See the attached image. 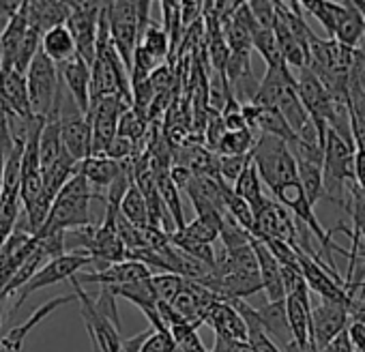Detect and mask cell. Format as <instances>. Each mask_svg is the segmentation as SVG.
<instances>
[{
	"mask_svg": "<svg viewBox=\"0 0 365 352\" xmlns=\"http://www.w3.org/2000/svg\"><path fill=\"white\" fill-rule=\"evenodd\" d=\"M91 200H103V198L91 187V183L86 181V176L78 167V174L56 196L54 207L50 211V217H48L43 230L39 234H35V237H46V234H56V232H71V230L93 226Z\"/></svg>",
	"mask_w": 365,
	"mask_h": 352,
	"instance_id": "1",
	"label": "cell"
},
{
	"mask_svg": "<svg viewBox=\"0 0 365 352\" xmlns=\"http://www.w3.org/2000/svg\"><path fill=\"white\" fill-rule=\"evenodd\" d=\"M252 157L260 172V179L269 185L271 194L299 181L297 159L288 142L273 135H258Z\"/></svg>",
	"mask_w": 365,
	"mask_h": 352,
	"instance_id": "2",
	"label": "cell"
},
{
	"mask_svg": "<svg viewBox=\"0 0 365 352\" xmlns=\"http://www.w3.org/2000/svg\"><path fill=\"white\" fill-rule=\"evenodd\" d=\"M354 157L356 144L344 140L329 129L324 142V198L337 205H346V187L354 181Z\"/></svg>",
	"mask_w": 365,
	"mask_h": 352,
	"instance_id": "3",
	"label": "cell"
},
{
	"mask_svg": "<svg viewBox=\"0 0 365 352\" xmlns=\"http://www.w3.org/2000/svg\"><path fill=\"white\" fill-rule=\"evenodd\" d=\"M26 82H29V97H31L33 114L37 118L48 120L56 110L63 80H61L58 67L41 50L26 71Z\"/></svg>",
	"mask_w": 365,
	"mask_h": 352,
	"instance_id": "4",
	"label": "cell"
},
{
	"mask_svg": "<svg viewBox=\"0 0 365 352\" xmlns=\"http://www.w3.org/2000/svg\"><path fill=\"white\" fill-rule=\"evenodd\" d=\"M106 14L110 22V37L112 43L123 58L129 76L133 65V54L140 46L142 33H140V14L138 3L133 0H116V3H106Z\"/></svg>",
	"mask_w": 365,
	"mask_h": 352,
	"instance_id": "5",
	"label": "cell"
},
{
	"mask_svg": "<svg viewBox=\"0 0 365 352\" xmlns=\"http://www.w3.org/2000/svg\"><path fill=\"white\" fill-rule=\"evenodd\" d=\"M69 281L73 286V292L78 294L80 314L84 318V324L93 343V352H120L123 350L120 326L97 307V303L91 299V294L82 288V284L76 277H71Z\"/></svg>",
	"mask_w": 365,
	"mask_h": 352,
	"instance_id": "6",
	"label": "cell"
},
{
	"mask_svg": "<svg viewBox=\"0 0 365 352\" xmlns=\"http://www.w3.org/2000/svg\"><path fill=\"white\" fill-rule=\"evenodd\" d=\"M297 86H299L301 101H303L305 110L309 112V116H312V120H314V125L318 129L320 142L324 144L327 142L329 127L333 123V114H335L337 99H333V95L327 90V86L320 82V78L309 67L299 71Z\"/></svg>",
	"mask_w": 365,
	"mask_h": 352,
	"instance_id": "7",
	"label": "cell"
},
{
	"mask_svg": "<svg viewBox=\"0 0 365 352\" xmlns=\"http://www.w3.org/2000/svg\"><path fill=\"white\" fill-rule=\"evenodd\" d=\"M133 108L125 97H103L91 101L88 120L93 125V157H103L114 138L118 135L120 116Z\"/></svg>",
	"mask_w": 365,
	"mask_h": 352,
	"instance_id": "8",
	"label": "cell"
},
{
	"mask_svg": "<svg viewBox=\"0 0 365 352\" xmlns=\"http://www.w3.org/2000/svg\"><path fill=\"white\" fill-rule=\"evenodd\" d=\"M88 264H95V260L91 258V256H86V254H80V252H67L65 256H61V258H54V260H50L43 269H39L37 271V275L16 294L18 296V301H16V311L26 303V299L31 296V294H35L37 290H41V288H50V286H56V284H61V281H65V279H71V277H76L84 266H88Z\"/></svg>",
	"mask_w": 365,
	"mask_h": 352,
	"instance_id": "9",
	"label": "cell"
},
{
	"mask_svg": "<svg viewBox=\"0 0 365 352\" xmlns=\"http://www.w3.org/2000/svg\"><path fill=\"white\" fill-rule=\"evenodd\" d=\"M69 5H71V16L67 20V29L73 35L78 56L93 67L97 58L99 18L106 3H69Z\"/></svg>",
	"mask_w": 365,
	"mask_h": 352,
	"instance_id": "10",
	"label": "cell"
},
{
	"mask_svg": "<svg viewBox=\"0 0 365 352\" xmlns=\"http://www.w3.org/2000/svg\"><path fill=\"white\" fill-rule=\"evenodd\" d=\"M256 213V224L252 230V237L256 239H275V241H284L290 247L299 245V226L292 219V213L282 207L277 200H267L260 209L254 211Z\"/></svg>",
	"mask_w": 365,
	"mask_h": 352,
	"instance_id": "11",
	"label": "cell"
},
{
	"mask_svg": "<svg viewBox=\"0 0 365 352\" xmlns=\"http://www.w3.org/2000/svg\"><path fill=\"white\" fill-rule=\"evenodd\" d=\"M350 307L341 303L322 301L312 309V341L318 350H324L335 337L348 328Z\"/></svg>",
	"mask_w": 365,
	"mask_h": 352,
	"instance_id": "12",
	"label": "cell"
},
{
	"mask_svg": "<svg viewBox=\"0 0 365 352\" xmlns=\"http://www.w3.org/2000/svg\"><path fill=\"white\" fill-rule=\"evenodd\" d=\"M61 131L65 150L78 163L93 157V125L86 114H82L78 108L69 112L61 105Z\"/></svg>",
	"mask_w": 365,
	"mask_h": 352,
	"instance_id": "13",
	"label": "cell"
},
{
	"mask_svg": "<svg viewBox=\"0 0 365 352\" xmlns=\"http://www.w3.org/2000/svg\"><path fill=\"white\" fill-rule=\"evenodd\" d=\"M150 277H153V271L146 264L135 262V260H125V262L101 266L99 271L76 275V279L80 284H99V286H108V288H120V286L138 284V281H144Z\"/></svg>",
	"mask_w": 365,
	"mask_h": 352,
	"instance_id": "14",
	"label": "cell"
},
{
	"mask_svg": "<svg viewBox=\"0 0 365 352\" xmlns=\"http://www.w3.org/2000/svg\"><path fill=\"white\" fill-rule=\"evenodd\" d=\"M0 110L5 114H14L26 120L37 118L33 114V105L29 97L26 73H20L16 69L0 73Z\"/></svg>",
	"mask_w": 365,
	"mask_h": 352,
	"instance_id": "15",
	"label": "cell"
},
{
	"mask_svg": "<svg viewBox=\"0 0 365 352\" xmlns=\"http://www.w3.org/2000/svg\"><path fill=\"white\" fill-rule=\"evenodd\" d=\"M58 73L65 84V90L69 93V97L73 99L78 110L88 116V112H91V80H93L91 65L84 58L76 56V58L67 61L65 65H61Z\"/></svg>",
	"mask_w": 365,
	"mask_h": 352,
	"instance_id": "16",
	"label": "cell"
},
{
	"mask_svg": "<svg viewBox=\"0 0 365 352\" xmlns=\"http://www.w3.org/2000/svg\"><path fill=\"white\" fill-rule=\"evenodd\" d=\"M207 324H211V328L215 331V337L228 339V341H239V343H247V322L245 318L239 314V309L232 303L226 301H217L209 307L207 311Z\"/></svg>",
	"mask_w": 365,
	"mask_h": 352,
	"instance_id": "17",
	"label": "cell"
},
{
	"mask_svg": "<svg viewBox=\"0 0 365 352\" xmlns=\"http://www.w3.org/2000/svg\"><path fill=\"white\" fill-rule=\"evenodd\" d=\"M250 243H252L256 258H258V271H260L262 292L267 294V301L269 303L286 301V288H284V275H282L279 260L271 254V249L260 239L250 237Z\"/></svg>",
	"mask_w": 365,
	"mask_h": 352,
	"instance_id": "18",
	"label": "cell"
},
{
	"mask_svg": "<svg viewBox=\"0 0 365 352\" xmlns=\"http://www.w3.org/2000/svg\"><path fill=\"white\" fill-rule=\"evenodd\" d=\"M73 301H78V294L73 292L71 296H56V299H52V301H48V303H43L41 307H37L20 326H16V328H11L3 339H0V350H5V352H22V348H24V339L29 337V333L35 328V326H39L50 314H54L58 307H63V305H69V303H73Z\"/></svg>",
	"mask_w": 365,
	"mask_h": 352,
	"instance_id": "19",
	"label": "cell"
},
{
	"mask_svg": "<svg viewBox=\"0 0 365 352\" xmlns=\"http://www.w3.org/2000/svg\"><path fill=\"white\" fill-rule=\"evenodd\" d=\"M26 14L31 29L46 35L56 26H65L71 16L69 3H54V0H26Z\"/></svg>",
	"mask_w": 365,
	"mask_h": 352,
	"instance_id": "20",
	"label": "cell"
},
{
	"mask_svg": "<svg viewBox=\"0 0 365 352\" xmlns=\"http://www.w3.org/2000/svg\"><path fill=\"white\" fill-rule=\"evenodd\" d=\"M365 35V18L361 9L356 7L354 0L348 3H339V14H337V26H335V41H339L346 48L356 50L363 41Z\"/></svg>",
	"mask_w": 365,
	"mask_h": 352,
	"instance_id": "21",
	"label": "cell"
},
{
	"mask_svg": "<svg viewBox=\"0 0 365 352\" xmlns=\"http://www.w3.org/2000/svg\"><path fill=\"white\" fill-rule=\"evenodd\" d=\"M348 110L352 140L356 146H365V76L356 71L348 73Z\"/></svg>",
	"mask_w": 365,
	"mask_h": 352,
	"instance_id": "22",
	"label": "cell"
},
{
	"mask_svg": "<svg viewBox=\"0 0 365 352\" xmlns=\"http://www.w3.org/2000/svg\"><path fill=\"white\" fill-rule=\"evenodd\" d=\"M80 172L86 176L91 187L106 200L101 192H108L114 185V181L123 174V161H114L108 157H91L80 163Z\"/></svg>",
	"mask_w": 365,
	"mask_h": 352,
	"instance_id": "23",
	"label": "cell"
},
{
	"mask_svg": "<svg viewBox=\"0 0 365 352\" xmlns=\"http://www.w3.org/2000/svg\"><path fill=\"white\" fill-rule=\"evenodd\" d=\"M286 314L292 341L303 352L312 343V303L305 296H286Z\"/></svg>",
	"mask_w": 365,
	"mask_h": 352,
	"instance_id": "24",
	"label": "cell"
},
{
	"mask_svg": "<svg viewBox=\"0 0 365 352\" xmlns=\"http://www.w3.org/2000/svg\"><path fill=\"white\" fill-rule=\"evenodd\" d=\"M41 52L56 65H65L67 61L76 58L78 56V48H76V41H73V35L69 33L67 24L65 26H56L52 31H48L43 37H41Z\"/></svg>",
	"mask_w": 365,
	"mask_h": 352,
	"instance_id": "25",
	"label": "cell"
},
{
	"mask_svg": "<svg viewBox=\"0 0 365 352\" xmlns=\"http://www.w3.org/2000/svg\"><path fill=\"white\" fill-rule=\"evenodd\" d=\"M232 305L239 309V314L245 318L247 322V346L254 350V352H284L275 341L273 337L264 331V326L260 324L258 316H256V307H252L250 303L245 301H232Z\"/></svg>",
	"mask_w": 365,
	"mask_h": 352,
	"instance_id": "26",
	"label": "cell"
},
{
	"mask_svg": "<svg viewBox=\"0 0 365 352\" xmlns=\"http://www.w3.org/2000/svg\"><path fill=\"white\" fill-rule=\"evenodd\" d=\"M256 316L271 337H277L284 341V348L292 341L288 314H286V301H277V303L267 301L262 307H256Z\"/></svg>",
	"mask_w": 365,
	"mask_h": 352,
	"instance_id": "27",
	"label": "cell"
},
{
	"mask_svg": "<svg viewBox=\"0 0 365 352\" xmlns=\"http://www.w3.org/2000/svg\"><path fill=\"white\" fill-rule=\"evenodd\" d=\"M235 194L237 196H241L245 202H250L252 205V209L256 211V209H260L269 198L264 196V192H262V179H260V172H258V167H256V163H254V157H252V163L243 170V174L239 176V181L235 183Z\"/></svg>",
	"mask_w": 365,
	"mask_h": 352,
	"instance_id": "28",
	"label": "cell"
},
{
	"mask_svg": "<svg viewBox=\"0 0 365 352\" xmlns=\"http://www.w3.org/2000/svg\"><path fill=\"white\" fill-rule=\"evenodd\" d=\"M120 215L135 228H153L146 198H144V194L140 192V187L135 183L127 190V194H125V198L120 202Z\"/></svg>",
	"mask_w": 365,
	"mask_h": 352,
	"instance_id": "29",
	"label": "cell"
},
{
	"mask_svg": "<svg viewBox=\"0 0 365 352\" xmlns=\"http://www.w3.org/2000/svg\"><path fill=\"white\" fill-rule=\"evenodd\" d=\"M20 205H22L20 192H3V196H0V249H3V245L18 230Z\"/></svg>",
	"mask_w": 365,
	"mask_h": 352,
	"instance_id": "30",
	"label": "cell"
},
{
	"mask_svg": "<svg viewBox=\"0 0 365 352\" xmlns=\"http://www.w3.org/2000/svg\"><path fill=\"white\" fill-rule=\"evenodd\" d=\"M258 133L254 129H245V131H226L220 140V144L215 146L220 157H245L252 155L254 146H256Z\"/></svg>",
	"mask_w": 365,
	"mask_h": 352,
	"instance_id": "31",
	"label": "cell"
},
{
	"mask_svg": "<svg viewBox=\"0 0 365 352\" xmlns=\"http://www.w3.org/2000/svg\"><path fill=\"white\" fill-rule=\"evenodd\" d=\"M155 179H157V190L161 194V200L163 205L168 207L174 224H176V230L185 228V215H182V205H180V190L176 187V183L172 181L170 172H155Z\"/></svg>",
	"mask_w": 365,
	"mask_h": 352,
	"instance_id": "32",
	"label": "cell"
},
{
	"mask_svg": "<svg viewBox=\"0 0 365 352\" xmlns=\"http://www.w3.org/2000/svg\"><path fill=\"white\" fill-rule=\"evenodd\" d=\"M254 50L262 56V61L267 63V69H282V67H288L284 56H282V50H279V43H277V37L273 33V29H256L254 33Z\"/></svg>",
	"mask_w": 365,
	"mask_h": 352,
	"instance_id": "33",
	"label": "cell"
},
{
	"mask_svg": "<svg viewBox=\"0 0 365 352\" xmlns=\"http://www.w3.org/2000/svg\"><path fill=\"white\" fill-rule=\"evenodd\" d=\"M140 48L153 56L157 63L168 58V54H172V43H170V37L168 33L163 31V26H157V24H148V29L144 31L142 39H140Z\"/></svg>",
	"mask_w": 365,
	"mask_h": 352,
	"instance_id": "34",
	"label": "cell"
},
{
	"mask_svg": "<svg viewBox=\"0 0 365 352\" xmlns=\"http://www.w3.org/2000/svg\"><path fill=\"white\" fill-rule=\"evenodd\" d=\"M303 11L314 16L322 29L329 33V37H335V26H337V14H339V3H329V0H303L301 3Z\"/></svg>",
	"mask_w": 365,
	"mask_h": 352,
	"instance_id": "35",
	"label": "cell"
},
{
	"mask_svg": "<svg viewBox=\"0 0 365 352\" xmlns=\"http://www.w3.org/2000/svg\"><path fill=\"white\" fill-rule=\"evenodd\" d=\"M185 277H180L176 273H153L150 277V284H153V290L159 299V303H174V299L182 292L185 288Z\"/></svg>",
	"mask_w": 365,
	"mask_h": 352,
	"instance_id": "36",
	"label": "cell"
},
{
	"mask_svg": "<svg viewBox=\"0 0 365 352\" xmlns=\"http://www.w3.org/2000/svg\"><path fill=\"white\" fill-rule=\"evenodd\" d=\"M159 9H161V20H163V31L170 37L172 54H174V48L182 39V33H185V31H182V22H180V3H170V0H161Z\"/></svg>",
	"mask_w": 365,
	"mask_h": 352,
	"instance_id": "37",
	"label": "cell"
},
{
	"mask_svg": "<svg viewBox=\"0 0 365 352\" xmlns=\"http://www.w3.org/2000/svg\"><path fill=\"white\" fill-rule=\"evenodd\" d=\"M217 163H220V179L228 185L239 181V176L243 174V170L252 163V155H245V157H217Z\"/></svg>",
	"mask_w": 365,
	"mask_h": 352,
	"instance_id": "38",
	"label": "cell"
},
{
	"mask_svg": "<svg viewBox=\"0 0 365 352\" xmlns=\"http://www.w3.org/2000/svg\"><path fill=\"white\" fill-rule=\"evenodd\" d=\"M144 129H146V118H142L133 108H129L118 120V135L131 142H140V138L144 135Z\"/></svg>",
	"mask_w": 365,
	"mask_h": 352,
	"instance_id": "39",
	"label": "cell"
},
{
	"mask_svg": "<svg viewBox=\"0 0 365 352\" xmlns=\"http://www.w3.org/2000/svg\"><path fill=\"white\" fill-rule=\"evenodd\" d=\"M140 352H178V350H176V341L168 328H155L153 326V331L144 339Z\"/></svg>",
	"mask_w": 365,
	"mask_h": 352,
	"instance_id": "40",
	"label": "cell"
},
{
	"mask_svg": "<svg viewBox=\"0 0 365 352\" xmlns=\"http://www.w3.org/2000/svg\"><path fill=\"white\" fill-rule=\"evenodd\" d=\"M247 5H250V11H252V16L260 29H273L275 18H277L275 3H271V0H252V3H247Z\"/></svg>",
	"mask_w": 365,
	"mask_h": 352,
	"instance_id": "41",
	"label": "cell"
},
{
	"mask_svg": "<svg viewBox=\"0 0 365 352\" xmlns=\"http://www.w3.org/2000/svg\"><path fill=\"white\" fill-rule=\"evenodd\" d=\"M205 11V3H198V0H182L180 3V22H182V31L194 29V24L200 20Z\"/></svg>",
	"mask_w": 365,
	"mask_h": 352,
	"instance_id": "42",
	"label": "cell"
},
{
	"mask_svg": "<svg viewBox=\"0 0 365 352\" xmlns=\"http://www.w3.org/2000/svg\"><path fill=\"white\" fill-rule=\"evenodd\" d=\"M133 155H135V142H131V140H127V138L116 135V138H114V142L110 144V148L106 150V155H103V157L114 159V161H127V159H131Z\"/></svg>",
	"mask_w": 365,
	"mask_h": 352,
	"instance_id": "43",
	"label": "cell"
},
{
	"mask_svg": "<svg viewBox=\"0 0 365 352\" xmlns=\"http://www.w3.org/2000/svg\"><path fill=\"white\" fill-rule=\"evenodd\" d=\"M24 7V0L20 3V0H14V3H9V0H0V35H3L9 24L16 20V16L22 11Z\"/></svg>",
	"mask_w": 365,
	"mask_h": 352,
	"instance_id": "44",
	"label": "cell"
},
{
	"mask_svg": "<svg viewBox=\"0 0 365 352\" xmlns=\"http://www.w3.org/2000/svg\"><path fill=\"white\" fill-rule=\"evenodd\" d=\"M348 339H350L354 352H365V322L352 320L348 326Z\"/></svg>",
	"mask_w": 365,
	"mask_h": 352,
	"instance_id": "45",
	"label": "cell"
},
{
	"mask_svg": "<svg viewBox=\"0 0 365 352\" xmlns=\"http://www.w3.org/2000/svg\"><path fill=\"white\" fill-rule=\"evenodd\" d=\"M211 352H254L247 343H239V341H228L222 337H215V346L211 348Z\"/></svg>",
	"mask_w": 365,
	"mask_h": 352,
	"instance_id": "46",
	"label": "cell"
},
{
	"mask_svg": "<svg viewBox=\"0 0 365 352\" xmlns=\"http://www.w3.org/2000/svg\"><path fill=\"white\" fill-rule=\"evenodd\" d=\"M320 352H354L352 350V343H350V339H348V328L339 335V337H335L324 350H320Z\"/></svg>",
	"mask_w": 365,
	"mask_h": 352,
	"instance_id": "47",
	"label": "cell"
},
{
	"mask_svg": "<svg viewBox=\"0 0 365 352\" xmlns=\"http://www.w3.org/2000/svg\"><path fill=\"white\" fill-rule=\"evenodd\" d=\"M5 69V52H3V43H0V73Z\"/></svg>",
	"mask_w": 365,
	"mask_h": 352,
	"instance_id": "48",
	"label": "cell"
},
{
	"mask_svg": "<svg viewBox=\"0 0 365 352\" xmlns=\"http://www.w3.org/2000/svg\"><path fill=\"white\" fill-rule=\"evenodd\" d=\"M303 352H320V350H318V348L314 346V341H312V343H309V346H307V348H305Z\"/></svg>",
	"mask_w": 365,
	"mask_h": 352,
	"instance_id": "49",
	"label": "cell"
},
{
	"mask_svg": "<svg viewBox=\"0 0 365 352\" xmlns=\"http://www.w3.org/2000/svg\"><path fill=\"white\" fill-rule=\"evenodd\" d=\"M0 114H3V110H0Z\"/></svg>",
	"mask_w": 365,
	"mask_h": 352,
	"instance_id": "50",
	"label": "cell"
},
{
	"mask_svg": "<svg viewBox=\"0 0 365 352\" xmlns=\"http://www.w3.org/2000/svg\"><path fill=\"white\" fill-rule=\"evenodd\" d=\"M0 352H5V350H0Z\"/></svg>",
	"mask_w": 365,
	"mask_h": 352,
	"instance_id": "51",
	"label": "cell"
}]
</instances>
